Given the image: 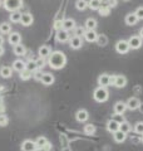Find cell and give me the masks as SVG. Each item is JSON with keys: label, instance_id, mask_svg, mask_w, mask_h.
<instances>
[{"label": "cell", "instance_id": "cell-1", "mask_svg": "<svg viewBox=\"0 0 143 151\" xmlns=\"http://www.w3.org/2000/svg\"><path fill=\"white\" fill-rule=\"evenodd\" d=\"M66 63V57L63 52L55 50L51 52V54L48 57V64L53 69H61Z\"/></svg>", "mask_w": 143, "mask_h": 151}, {"label": "cell", "instance_id": "cell-2", "mask_svg": "<svg viewBox=\"0 0 143 151\" xmlns=\"http://www.w3.org/2000/svg\"><path fill=\"white\" fill-rule=\"evenodd\" d=\"M93 97H94V100L97 101V102H101L102 103V102H106L108 100L109 93H108L106 87H98V88L94 89Z\"/></svg>", "mask_w": 143, "mask_h": 151}, {"label": "cell", "instance_id": "cell-3", "mask_svg": "<svg viewBox=\"0 0 143 151\" xmlns=\"http://www.w3.org/2000/svg\"><path fill=\"white\" fill-rule=\"evenodd\" d=\"M3 5L8 12H10V13L18 12L19 9L23 6V0H4Z\"/></svg>", "mask_w": 143, "mask_h": 151}, {"label": "cell", "instance_id": "cell-4", "mask_svg": "<svg viewBox=\"0 0 143 151\" xmlns=\"http://www.w3.org/2000/svg\"><path fill=\"white\" fill-rule=\"evenodd\" d=\"M128 44L131 49H139L142 47V38L139 35H133L128 39Z\"/></svg>", "mask_w": 143, "mask_h": 151}, {"label": "cell", "instance_id": "cell-5", "mask_svg": "<svg viewBox=\"0 0 143 151\" xmlns=\"http://www.w3.org/2000/svg\"><path fill=\"white\" fill-rule=\"evenodd\" d=\"M129 44H128V40H119L116 44V50L119 54H126L129 52Z\"/></svg>", "mask_w": 143, "mask_h": 151}, {"label": "cell", "instance_id": "cell-6", "mask_svg": "<svg viewBox=\"0 0 143 151\" xmlns=\"http://www.w3.org/2000/svg\"><path fill=\"white\" fill-rule=\"evenodd\" d=\"M69 45H70V48L72 49H79V48H82V45H83V39L80 37H70V39H69Z\"/></svg>", "mask_w": 143, "mask_h": 151}, {"label": "cell", "instance_id": "cell-7", "mask_svg": "<svg viewBox=\"0 0 143 151\" xmlns=\"http://www.w3.org/2000/svg\"><path fill=\"white\" fill-rule=\"evenodd\" d=\"M36 150V144L35 141L31 140H25L21 144V151H35Z\"/></svg>", "mask_w": 143, "mask_h": 151}, {"label": "cell", "instance_id": "cell-8", "mask_svg": "<svg viewBox=\"0 0 143 151\" xmlns=\"http://www.w3.org/2000/svg\"><path fill=\"white\" fill-rule=\"evenodd\" d=\"M70 39V35H69V32H66L64 29H61L59 32H56V40L60 42V43H65Z\"/></svg>", "mask_w": 143, "mask_h": 151}, {"label": "cell", "instance_id": "cell-9", "mask_svg": "<svg viewBox=\"0 0 143 151\" xmlns=\"http://www.w3.org/2000/svg\"><path fill=\"white\" fill-rule=\"evenodd\" d=\"M127 108H129V110H137V108H139V106H141V101L138 100L137 97H131L129 100L127 101Z\"/></svg>", "mask_w": 143, "mask_h": 151}, {"label": "cell", "instance_id": "cell-10", "mask_svg": "<svg viewBox=\"0 0 143 151\" xmlns=\"http://www.w3.org/2000/svg\"><path fill=\"white\" fill-rule=\"evenodd\" d=\"M119 126H121V124H119L118 121H116L114 119L109 120L108 124H107V130L109 132H112V134H114V132H117L119 130Z\"/></svg>", "mask_w": 143, "mask_h": 151}, {"label": "cell", "instance_id": "cell-11", "mask_svg": "<svg viewBox=\"0 0 143 151\" xmlns=\"http://www.w3.org/2000/svg\"><path fill=\"white\" fill-rule=\"evenodd\" d=\"M109 82H111V76L109 74H101L98 77V84L99 87H107L109 86Z\"/></svg>", "mask_w": 143, "mask_h": 151}, {"label": "cell", "instance_id": "cell-12", "mask_svg": "<svg viewBox=\"0 0 143 151\" xmlns=\"http://www.w3.org/2000/svg\"><path fill=\"white\" fill-rule=\"evenodd\" d=\"M9 43L13 44V45H18V44H20V42H21V37L19 33L16 32H14V33H10V35H9Z\"/></svg>", "mask_w": 143, "mask_h": 151}, {"label": "cell", "instance_id": "cell-13", "mask_svg": "<svg viewBox=\"0 0 143 151\" xmlns=\"http://www.w3.org/2000/svg\"><path fill=\"white\" fill-rule=\"evenodd\" d=\"M126 110H127V105L122 101H119L114 105V113H116V115H123V113L126 112Z\"/></svg>", "mask_w": 143, "mask_h": 151}, {"label": "cell", "instance_id": "cell-14", "mask_svg": "<svg viewBox=\"0 0 143 151\" xmlns=\"http://www.w3.org/2000/svg\"><path fill=\"white\" fill-rule=\"evenodd\" d=\"M74 28H75V22H74V19H64L63 20V29L66 30V32H70V30H74Z\"/></svg>", "mask_w": 143, "mask_h": 151}, {"label": "cell", "instance_id": "cell-15", "mask_svg": "<svg viewBox=\"0 0 143 151\" xmlns=\"http://www.w3.org/2000/svg\"><path fill=\"white\" fill-rule=\"evenodd\" d=\"M33 15L30 13H25V14H21V20H20V23L24 25V27H29V25H31V23H33Z\"/></svg>", "mask_w": 143, "mask_h": 151}, {"label": "cell", "instance_id": "cell-16", "mask_svg": "<svg viewBox=\"0 0 143 151\" xmlns=\"http://www.w3.org/2000/svg\"><path fill=\"white\" fill-rule=\"evenodd\" d=\"M25 67H26V63L21 59H16V60H14V63H13V69L16 70V72H19V73L25 69Z\"/></svg>", "mask_w": 143, "mask_h": 151}, {"label": "cell", "instance_id": "cell-17", "mask_svg": "<svg viewBox=\"0 0 143 151\" xmlns=\"http://www.w3.org/2000/svg\"><path fill=\"white\" fill-rule=\"evenodd\" d=\"M41 83L44 86H50V84L54 83V76L51 73H44L41 77Z\"/></svg>", "mask_w": 143, "mask_h": 151}, {"label": "cell", "instance_id": "cell-18", "mask_svg": "<svg viewBox=\"0 0 143 151\" xmlns=\"http://www.w3.org/2000/svg\"><path fill=\"white\" fill-rule=\"evenodd\" d=\"M84 38H85V40L87 42H89V43H93V42L97 40L98 34H97V32L95 30H87L85 32V34H84Z\"/></svg>", "mask_w": 143, "mask_h": 151}, {"label": "cell", "instance_id": "cell-19", "mask_svg": "<svg viewBox=\"0 0 143 151\" xmlns=\"http://www.w3.org/2000/svg\"><path fill=\"white\" fill-rule=\"evenodd\" d=\"M127 84V78L124 76H116V81H114V86L117 88H123Z\"/></svg>", "mask_w": 143, "mask_h": 151}, {"label": "cell", "instance_id": "cell-20", "mask_svg": "<svg viewBox=\"0 0 143 151\" xmlns=\"http://www.w3.org/2000/svg\"><path fill=\"white\" fill-rule=\"evenodd\" d=\"M138 22V18L134 13H129L126 15V24L127 25H136Z\"/></svg>", "mask_w": 143, "mask_h": 151}, {"label": "cell", "instance_id": "cell-21", "mask_svg": "<svg viewBox=\"0 0 143 151\" xmlns=\"http://www.w3.org/2000/svg\"><path fill=\"white\" fill-rule=\"evenodd\" d=\"M97 24H98V23H97V20H95L94 18H89V19L85 20L84 27H85V29H87V30H95Z\"/></svg>", "mask_w": 143, "mask_h": 151}, {"label": "cell", "instance_id": "cell-22", "mask_svg": "<svg viewBox=\"0 0 143 151\" xmlns=\"http://www.w3.org/2000/svg\"><path fill=\"white\" fill-rule=\"evenodd\" d=\"M75 116H77V121H79V122H84L89 119V113L87 110H79Z\"/></svg>", "mask_w": 143, "mask_h": 151}, {"label": "cell", "instance_id": "cell-23", "mask_svg": "<svg viewBox=\"0 0 143 151\" xmlns=\"http://www.w3.org/2000/svg\"><path fill=\"white\" fill-rule=\"evenodd\" d=\"M38 52H39V57H41V58H46V57H49L51 54V49L48 45H41Z\"/></svg>", "mask_w": 143, "mask_h": 151}, {"label": "cell", "instance_id": "cell-24", "mask_svg": "<svg viewBox=\"0 0 143 151\" xmlns=\"http://www.w3.org/2000/svg\"><path fill=\"white\" fill-rule=\"evenodd\" d=\"M14 54L15 55H25V53H26V48L24 45H21V44H18V45H14Z\"/></svg>", "mask_w": 143, "mask_h": 151}, {"label": "cell", "instance_id": "cell-25", "mask_svg": "<svg viewBox=\"0 0 143 151\" xmlns=\"http://www.w3.org/2000/svg\"><path fill=\"white\" fill-rule=\"evenodd\" d=\"M102 6V0H89L88 1V8L92 10H98Z\"/></svg>", "mask_w": 143, "mask_h": 151}, {"label": "cell", "instance_id": "cell-26", "mask_svg": "<svg viewBox=\"0 0 143 151\" xmlns=\"http://www.w3.org/2000/svg\"><path fill=\"white\" fill-rule=\"evenodd\" d=\"M11 73H13V70H11L10 67H8V65H5V67H1V69H0V76H1L3 78L11 77Z\"/></svg>", "mask_w": 143, "mask_h": 151}, {"label": "cell", "instance_id": "cell-27", "mask_svg": "<svg viewBox=\"0 0 143 151\" xmlns=\"http://www.w3.org/2000/svg\"><path fill=\"white\" fill-rule=\"evenodd\" d=\"M113 135H114L113 137H114V141H116V142H123V141L126 140V134H124V132H122L121 130H118L117 132H114Z\"/></svg>", "mask_w": 143, "mask_h": 151}, {"label": "cell", "instance_id": "cell-28", "mask_svg": "<svg viewBox=\"0 0 143 151\" xmlns=\"http://www.w3.org/2000/svg\"><path fill=\"white\" fill-rule=\"evenodd\" d=\"M11 32V25L9 23H1L0 24V33L1 34H10Z\"/></svg>", "mask_w": 143, "mask_h": 151}, {"label": "cell", "instance_id": "cell-29", "mask_svg": "<svg viewBox=\"0 0 143 151\" xmlns=\"http://www.w3.org/2000/svg\"><path fill=\"white\" fill-rule=\"evenodd\" d=\"M97 44L98 45H101V47H106L108 44V38L107 35H104V34H98V38H97Z\"/></svg>", "mask_w": 143, "mask_h": 151}, {"label": "cell", "instance_id": "cell-30", "mask_svg": "<svg viewBox=\"0 0 143 151\" xmlns=\"http://www.w3.org/2000/svg\"><path fill=\"white\" fill-rule=\"evenodd\" d=\"M20 20H21V13L13 12L10 14V22H13V23H20Z\"/></svg>", "mask_w": 143, "mask_h": 151}, {"label": "cell", "instance_id": "cell-31", "mask_svg": "<svg viewBox=\"0 0 143 151\" xmlns=\"http://www.w3.org/2000/svg\"><path fill=\"white\" fill-rule=\"evenodd\" d=\"M75 6H77L78 10H85L88 8V1L87 0H77Z\"/></svg>", "mask_w": 143, "mask_h": 151}, {"label": "cell", "instance_id": "cell-32", "mask_svg": "<svg viewBox=\"0 0 143 151\" xmlns=\"http://www.w3.org/2000/svg\"><path fill=\"white\" fill-rule=\"evenodd\" d=\"M119 130H121L122 132H124V134L127 135L128 132H129V131L132 130V126H131L129 124H128L127 121H123L122 124H121V126H119Z\"/></svg>", "mask_w": 143, "mask_h": 151}, {"label": "cell", "instance_id": "cell-33", "mask_svg": "<svg viewBox=\"0 0 143 151\" xmlns=\"http://www.w3.org/2000/svg\"><path fill=\"white\" fill-rule=\"evenodd\" d=\"M25 69L30 70L31 73H33V72H35V70L38 69L35 60H31V59H30V60H28V62H26V67H25Z\"/></svg>", "mask_w": 143, "mask_h": 151}, {"label": "cell", "instance_id": "cell-34", "mask_svg": "<svg viewBox=\"0 0 143 151\" xmlns=\"http://www.w3.org/2000/svg\"><path fill=\"white\" fill-rule=\"evenodd\" d=\"M98 12H99V14H101L102 17H108L109 13H111V8H109L108 5H102L101 8L98 9Z\"/></svg>", "mask_w": 143, "mask_h": 151}, {"label": "cell", "instance_id": "cell-35", "mask_svg": "<svg viewBox=\"0 0 143 151\" xmlns=\"http://www.w3.org/2000/svg\"><path fill=\"white\" fill-rule=\"evenodd\" d=\"M85 32H87L85 27H75L74 28V35L75 37H80V38H82V35L85 34Z\"/></svg>", "mask_w": 143, "mask_h": 151}, {"label": "cell", "instance_id": "cell-36", "mask_svg": "<svg viewBox=\"0 0 143 151\" xmlns=\"http://www.w3.org/2000/svg\"><path fill=\"white\" fill-rule=\"evenodd\" d=\"M31 76H33V73L30 72V70H28V69H24V70L20 72V78L23 79V81H28V79H30Z\"/></svg>", "mask_w": 143, "mask_h": 151}, {"label": "cell", "instance_id": "cell-37", "mask_svg": "<svg viewBox=\"0 0 143 151\" xmlns=\"http://www.w3.org/2000/svg\"><path fill=\"white\" fill-rule=\"evenodd\" d=\"M35 144H36V147H44V146L48 144V140L43 136H39L36 140H35Z\"/></svg>", "mask_w": 143, "mask_h": 151}, {"label": "cell", "instance_id": "cell-38", "mask_svg": "<svg viewBox=\"0 0 143 151\" xmlns=\"http://www.w3.org/2000/svg\"><path fill=\"white\" fill-rule=\"evenodd\" d=\"M94 132H95V126H94V125L88 124V125L84 126V134H87V135H93Z\"/></svg>", "mask_w": 143, "mask_h": 151}, {"label": "cell", "instance_id": "cell-39", "mask_svg": "<svg viewBox=\"0 0 143 151\" xmlns=\"http://www.w3.org/2000/svg\"><path fill=\"white\" fill-rule=\"evenodd\" d=\"M54 29L56 32H59V30L63 29V20H61V19H56V20L54 22Z\"/></svg>", "mask_w": 143, "mask_h": 151}, {"label": "cell", "instance_id": "cell-40", "mask_svg": "<svg viewBox=\"0 0 143 151\" xmlns=\"http://www.w3.org/2000/svg\"><path fill=\"white\" fill-rule=\"evenodd\" d=\"M9 124V119L6 115H4V113H1L0 115V126H6Z\"/></svg>", "mask_w": 143, "mask_h": 151}, {"label": "cell", "instance_id": "cell-41", "mask_svg": "<svg viewBox=\"0 0 143 151\" xmlns=\"http://www.w3.org/2000/svg\"><path fill=\"white\" fill-rule=\"evenodd\" d=\"M35 63H36L38 69H41V68L45 65V59H44V58H41V57H39V58L35 60Z\"/></svg>", "mask_w": 143, "mask_h": 151}, {"label": "cell", "instance_id": "cell-42", "mask_svg": "<svg viewBox=\"0 0 143 151\" xmlns=\"http://www.w3.org/2000/svg\"><path fill=\"white\" fill-rule=\"evenodd\" d=\"M43 74H44V73L41 72V69H36L35 72H33V77H34V78L36 79V81H41Z\"/></svg>", "mask_w": 143, "mask_h": 151}, {"label": "cell", "instance_id": "cell-43", "mask_svg": "<svg viewBox=\"0 0 143 151\" xmlns=\"http://www.w3.org/2000/svg\"><path fill=\"white\" fill-rule=\"evenodd\" d=\"M134 131L137 132V134L143 135V122H138V124H136V126H134Z\"/></svg>", "mask_w": 143, "mask_h": 151}, {"label": "cell", "instance_id": "cell-44", "mask_svg": "<svg viewBox=\"0 0 143 151\" xmlns=\"http://www.w3.org/2000/svg\"><path fill=\"white\" fill-rule=\"evenodd\" d=\"M134 14L137 15L138 20H141V19H143V6H139V8H137V10L134 12Z\"/></svg>", "mask_w": 143, "mask_h": 151}, {"label": "cell", "instance_id": "cell-45", "mask_svg": "<svg viewBox=\"0 0 143 151\" xmlns=\"http://www.w3.org/2000/svg\"><path fill=\"white\" fill-rule=\"evenodd\" d=\"M108 6L109 8H116L117 6V0H108Z\"/></svg>", "mask_w": 143, "mask_h": 151}, {"label": "cell", "instance_id": "cell-46", "mask_svg": "<svg viewBox=\"0 0 143 151\" xmlns=\"http://www.w3.org/2000/svg\"><path fill=\"white\" fill-rule=\"evenodd\" d=\"M43 149L48 151V150H50V149H51V145H50L49 142H48V144H46V145H45V146H44V147H43Z\"/></svg>", "mask_w": 143, "mask_h": 151}, {"label": "cell", "instance_id": "cell-47", "mask_svg": "<svg viewBox=\"0 0 143 151\" xmlns=\"http://www.w3.org/2000/svg\"><path fill=\"white\" fill-rule=\"evenodd\" d=\"M3 43H4V38L3 35H0V47H3Z\"/></svg>", "mask_w": 143, "mask_h": 151}, {"label": "cell", "instance_id": "cell-48", "mask_svg": "<svg viewBox=\"0 0 143 151\" xmlns=\"http://www.w3.org/2000/svg\"><path fill=\"white\" fill-rule=\"evenodd\" d=\"M4 110H5V108H4V106L0 105V115H1V112H4Z\"/></svg>", "mask_w": 143, "mask_h": 151}, {"label": "cell", "instance_id": "cell-49", "mask_svg": "<svg viewBox=\"0 0 143 151\" xmlns=\"http://www.w3.org/2000/svg\"><path fill=\"white\" fill-rule=\"evenodd\" d=\"M139 37H141L142 39H143V28H142V29L139 30Z\"/></svg>", "mask_w": 143, "mask_h": 151}, {"label": "cell", "instance_id": "cell-50", "mask_svg": "<svg viewBox=\"0 0 143 151\" xmlns=\"http://www.w3.org/2000/svg\"><path fill=\"white\" fill-rule=\"evenodd\" d=\"M4 54V48L3 47H0V55H3Z\"/></svg>", "mask_w": 143, "mask_h": 151}, {"label": "cell", "instance_id": "cell-51", "mask_svg": "<svg viewBox=\"0 0 143 151\" xmlns=\"http://www.w3.org/2000/svg\"><path fill=\"white\" fill-rule=\"evenodd\" d=\"M35 151H46V150H44L43 147H36V150Z\"/></svg>", "mask_w": 143, "mask_h": 151}, {"label": "cell", "instance_id": "cell-52", "mask_svg": "<svg viewBox=\"0 0 143 151\" xmlns=\"http://www.w3.org/2000/svg\"><path fill=\"white\" fill-rule=\"evenodd\" d=\"M139 110H141V112L143 113V103H141V106H139Z\"/></svg>", "mask_w": 143, "mask_h": 151}, {"label": "cell", "instance_id": "cell-53", "mask_svg": "<svg viewBox=\"0 0 143 151\" xmlns=\"http://www.w3.org/2000/svg\"><path fill=\"white\" fill-rule=\"evenodd\" d=\"M0 105H3V97L0 96Z\"/></svg>", "mask_w": 143, "mask_h": 151}, {"label": "cell", "instance_id": "cell-54", "mask_svg": "<svg viewBox=\"0 0 143 151\" xmlns=\"http://www.w3.org/2000/svg\"><path fill=\"white\" fill-rule=\"evenodd\" d=\"M142 142H143V135H142Z\"/></svg>", "mask_w": 143, "mask_h": 151}, {"label": "cell", "instance_id": "cell-55", "mask_svg": "<svg viewBox=\"0 0 143 151\" xmlns=\"http://www.w3.org/2000/svg\"><path fill=\"white\" fill-rule=\"evenodd\" d=\"M124 1H129V0H124Z\"/></svg>", "mask_w": 143, "mask_h": 151}, {"label": "cell", "instance_id": "cell-56", "mask_svg": "<svg viewBox=\"0 0 143 151\" xmlns=\"http://www.w3.org/2000/svg\"><path fill=\"white\" fill-rule=\"evenodd\" d=\"M0 5H1V4H0Z\"/></svg>", "mask_w": 143, "mask_h": 151}]
</instances>
